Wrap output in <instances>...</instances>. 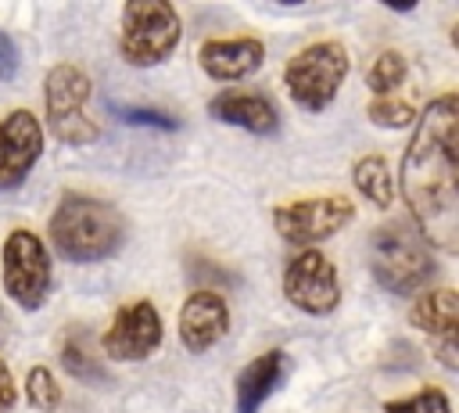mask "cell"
Wrapping results in <instances>:
<instances>
[{
    "mask_svg": "<svg viewBox=\"0 0 459 413\" xmlns=\"http://www.w3.org/2000/svg\"><path fill=\"white\" fill-rule=\"evenodd\" d=\"M14 406V377L7 370V363L0 359V413H7Z\"/></svg>",
    "mask_w": 459,
    "mask_h": 413,
    "instance_id": "obj_25",
    "label": "cell"
},
{
    "mask_svg": "<svg viewBox=\"0 0 459 413\" xmlns=\"http://www.w3.org/2000/svg\"><path fill=\"white\" fill-rule=\"evenodd\" d=\"M50 241L68 262H100L122 248L126 219L115 205L68 190L50 212Z\"/></svg>",
    "mask_w": 459,
    "mask_h": 413,
    "instance_id": "obj_2",
    "label": "cell"
},
{
    "mask_svg": "<svg viewBox=\"0 0 459 413\" xmlns=\"http://www.w3.org/2000/svg\"><path fill=\"white\" fill-rule=\"evenodd\" d=\"M230 330V305L215 291H190L179 309V338L190 352H208Z\"/></svg>",
    "mask_w": 459,
    "mask_h": 413,
    "instance_id": "obj_13",
    "label": "cell"
},
{
    "mask_svg": "<svg viewBox=\"0 0 459 413\" xmlns=\"http://www.w3.org/2000/svg\"><path fill=\"white\" fill-rule=\"evenodd\" d=\"M366 115H369L377 126H384V129H402V126H409V122L416 119V111H412L405 101H373V104L366 108Z\"/></svg>",
    "mask_w": 459,
    "mask_h": 413,
    "instance_id": "obj_22",
    "label": "cell"
},
{
    "mask_svg": "<svg viewBox=\"0 0 459 413\" xmlns=\"http://www.w3.org/2000/svg\"><path fill=\"white\" fill-rule=\"evenodd\" d=\"M0 269H4V291L11 294V302L18 309L32 312L47 302L50 280H54L50 277V251L32 230H11L7 233Z\"/></svg>",
    "mask_w": 459,
    "mask_h": 413,
    "instance_id": "obj_7",
    "label": "cell"
},
{
    "mask_svg": "<svg viewBox=\"0 0 459 413\" xmlns=\"http://www.w3.org/2000/svg\"><path fill=\"white\" fill-rule=\"evenodd\" d=\"M348 75V50L337 40H323L312 43L305 50H298L287 65H283V83L287 93L298 108L305 111H323L333 104L341 83Z\"/></svg>",
    "mask_w": 459,
    "mask_h": 413,
    "instance_id": "obj_4",
    "label": "cell"
},
{
    "mask_svg": "<svg viewBox=\"0 0 459 413\" xmlns=\"http://www.w3.org/2000/svg\"><path fill=\"white\" fill-rule=\"evenodd\" d=\"M287 381V356L280 348L262 352L237 373V413H258L265 399Z\"/></svg>",
    "mask_w": 459,
    "mask_h": 413,
    "instance_id": "obj_16",
    "label": "cell"
},
{
    "mask_svg": "<svg viewBox=\"0 0 459 413\" xmlns=\"http://www.w3.org/2000/svg\"><path fill=\"white\" fill-rule=\"evenodd\" d=\"M43 154V126L32 111L14 108L0 119V194L29 180L36 158Z\"/></svg>",
    "mask_w": 459,
    "mask_h": 413,
    "instance_id": "obj_11",
    "label": "cell"
},
{
    "mask_svg": "<svg viewBox=\"0 0 459 413\" xmlns=\"http://www.w3.org/2000/svg\"><path fill=\"white\" fill-rule=\"evenodd\" d=\"M459 97L441 93L420 115V126L402 154V198L420 226V237L441 251L459 248V180H455Z\"/></svg>",
    "mask_w": 459,
    "mask_h": 413,
    "instance_id": "obj_1",
    "label": "cell"
},
{
    "mask_svg": "<svg viewBox=\"0 0 459 413\" xmlns=\"http://www.w3.org/2000/svg\"><path fill=\"white\" fill-rule=\"evenodd\" d=\"M355 219V205L341 194H326V198H301L290 205H280L273 212V226L283 241L290 244H316L333 237L341 226H348Z\"/></svg>",
    "mask_w": 459,
    "mask_h": 413,
    "instance_id": "obj_8",
    "label": "cell"
},
{
    "mask_svg": "<svg viewBox=\"0 0 459 413\" xmlns=\"http://www.w3.org/2000/svg\"><path fill=\"white\" fill-rule=\"evenodd\" d=\"M409 320H412L420 330H427V334L434 338L437 359L455 370V366H459V294H455L452 287L427 291V294L412 305Z\"/></svg>",
    "mask_w": 459,
    "mask_h": 413,
    "instance_id": "obj_12",
    "label": "cell"
},
{
    "mask_svg": "<svg viewBox=\"0 0 459 413\" xmlns=\"http://www.w3.org/2000/svg\"><path fill=\"white\" fill-rule=\"evenodd\" d=\"M197 61H201V68H204L212 79L233 83V79H244V75H251V72L262 68L265 47H262V40H255V36L208 40V43H201Z\"/></svg>",
    "mask_w": 459,
    "mask_h": 413,
    "instance_id": "obj_14",
    "label": "cell"
},
{
    "mask_svg": "<svg viewBox=\"0 0 459 413\" xmlns=\"http://www.w3.org/2000/svg\"><path fill=\"white\" fill-rule=\"evenodd\" d=\"M283 294L294 309L308 316H330L341 305V284L333 262L316 248L298 251L283 269Z\"/></svg>",
    "mask_w": 459,
    "mask_h": 413,
    "instance_id": "obj_9",
    "label": "cell"
},
{
    "mask_svg": "<svg viewBox=\"0 0 459 413\" xmlns=\"http://www.w3.org/2000/svg\"><path fill=\"white\" fill-rule=\"evenodd\" d=\"M384 413H452V406L441 388H423L409 399H391L384 406Z\"/></svg>",
    "mask_w": 459,
    "mask_h": 413,
    "instance_id": "obj_21",
    "label": "cell"
},
{
    "mask_svg": "<svg viewBox=\"0 0 459 413\" xmlns=\"http://www.w3.org/2000/svg\"><path fill=\"white\" fill-rule=\"evenodd\" d=\"M369 273L391 294H412L434 277L430 244L420 237L416 226L391 219L369 237Z\"/></svg>",
    "mask_w": 459,
    "mask_h": 413,
    "instance_id": "obj_3",
    "label": "cell"
},
{
    "mask_svg": "<svg viewBox=\"0 0 459 413\" xmlns=\"http://www.w3.org/2000/svg\"><path fill=\"white\" fill-rule=\"evenodd\" d=\"M115 119L129 122V126H154V129H176L179 122L169 115V111H158V108H129V104H111Z\"/></svg>",
    "mask_w": 459,
    "mask_h": 413,
    "instance_id": "obj_23",
    "label": "cell"
},
{
    "mask_svg": "<svg viewBox=\"0 0 459 413\" xmlns=\"http://www.w3.org/2000/svg\"><path fill=\"white\" fill-rule=\"evenodd\" d=\"M61 366H65L75 381H93V384H104V381H108V377H104V363L97 359V352H93L86 330H79V327H72V330L65 334V341H61Z\"/></svg>",
    "mask_w": 459,
    "mask_h": 413,
    "instance_id": "obj_17",
    "label": "cell"
},
{
    "mask_svg": "<svg viewBox=\"0 0 459 413\" xmlns=\"http://www.w3.org/2000/svg\"><path fill=\"white\" fill-rule=\"evenodd\" d=\"M179 14L165 0H133L122 7V32H118V50L129 65L151 68L161 65L176 43H179Z\"/></svg>",
    "mask_w": 459,
    "mask_h": 413,
    "instance_id": "obj_5",
    "label": "cell"
},
{
    "mask_svg": "<svg viewBox=\"0 0 459 413\" xmlns=\"http://www.w3.org/2000/svg\"><path fill=\"white\" fill-rule=\"evenodd\" d=\"M86 97H90V75L61 61L43 79V104H47V126L61 144H93L100 129L86 119Z\"/></svg>",
    "mask_w": 459,
    "mask_h": 413,
    "instance_id": "obj_6",
    "label": "cell"
},
{
    "mask_svg": "<svg viewBox=\"0 0 459 413\" xmlns=\"http://www.w3.org/2000/svg\"><path fill=\"white\" fill-rule=\"evenodd\" d=\"M208 115L215 122H226V126H240L247 133H258V136H273L280 129V115L276 108L258 97V93H240V90H226L219 97H212L208 104Z\"/></svg>",
    "mask_w": 459,
    "mask_h": 413,
    "instance_id": "obj_15",
    "label": "cell"
},
{
    "mask_svg": "<svg viewBox=\"0 0 459 413\" xmlns=\"http://www.w3.org/2000/svg\"><path fill=\"white\" fill-rule=\"evenodd\" d=\"M355 187L362 198H369L377 208H387L394 201V190H391V169L384 162V154H366L355 162Z\"/></svg>",
    "mask_w": 459,
    "mask_h": 413,
    "instance_id": "obj_18",
    "label": "cell"
},
{
    "mask_svg": "<svg viewBox=\"0 0 459 413\" xmlns=\"http://www.w3.org/2000/svg\"><path fill=\"white\" fill-rule=\"evenodd\" d=\"M14 72H18V47L11 43V36L0 32V79L7 83L14 79Z\"/></svg>",
    "mask_w": 459,
    "mask_h": 413,
    "instance_id": "obj_24",
    "label": "cell"
},
{
    "mask_svg": "<svg viewBox=\"0 0 459 413\" xmlns=\"http://www.w3.org/2000/svg\"><path fill=\"white\" fill-rule=\"evenodd\" d=\"M0 316H4V312H0ZM0 327H4V320H0Z\"/></svg>",
    "mask_w": 459,
    "mask_h": 413,
    "instance_id": "obj_26",
    "label": "cell"
},
{
    "mask_svg": "<svg viewBox=\"0 0 459 413\" xmlns=\"http://www.w3.org/2000/svg\"><path fill=\"white\" fill-rule=\"evenodd\" d=\"M25 399H29V406H36L43 413L57 409L61 388H57V377L50 373V366H32L29 370V377H25Z\"/></svg>",
    "mask_w": 459,
    "mask_h": 413,
    "instance_id": "obj_20",
    "label": "cell"
},
{
    "mask_svg": "<svg viewBox=\"0 0 459 413\" xmlns=\"http://www.w3.org/2000/svg\"><path fill=\"white\" fill-rule=\"evenodd\" d=\"M405 72H409L405 54H398V50H384V54L373 57V65H369V72H366V86H369L373 93H391L394 86H402Z\"/></svg>",
    "mask_w": 459,
    "mask_h": 413,
    "instance_id": "obj_19",
    "label": "cell"
},
{
    "mask_svg": "<svg viewBox=\"0 0 459 413\" xmlns=\"http://www.w3.org/2000/svg\"><path fill=\"white\" fill-rule=\"evenodd\" d=\"M158 345H161V316H158V309L147 298L122 305L115 312V320H111V327L100 338L104 356L118 359V363L147 359Z\"/></svg>",
    "mask_w": 459,
    "mask_h": 413,
    "instance_id": "obj_10",
    "label": "cell"
}]
</instances>
